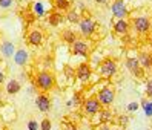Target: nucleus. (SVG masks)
Masks as SVG:
<instances>
[{
	"label": "nucleus",
	"instance_id": "1",
	"mask_svg": "<svg viewBox=\"0 0 152 130\" xmlns=\"http://www.w3.org/2000/svg\"><path fill=\"white\" fill-rule=\"evenodd\" d=\"M35 87H39L42 92H51L56 86V77L49 71H42L34 78Z\"/></svg>",
	"mask_w": 152,
	"mask_h": 130
},
{
	"label": "nucleus",
	"instance_id": "2",
	"mask_svg": "<svg viewBox=\"0 0 152 130\" xmlns=\"http://www.w3.org/2000/svg\"><path fill=\"white\" fill-rule=\"evenodd\" d=\"M117 63H115V60L112 58H104L103 61L100 63L98 66V72L103 78H112L115 74H117Z\"/></svg>",
	"mask_w": 152,
	"mask_h": 130
},
{
	"label": "nucleus",
	"instance_id": "3",
	"mask_svg": "<svg viewBox=\"0 0 152 130\" xmlns=\"http://www.w3.org/2000/svg\"><path fill=\"white\" fill-rule=\"evenodd\" d=\"M97 98L102 106H111L115 100V89L111 87V86H104L97 92Z\"/></svg>",
	"mask_w": 152,
	"mask_h": 130
},
{
	"label": "nucleus",
	"instance_id": "4",
	"mask_svg": "<svg viewBox=\"0 0 152 130\" xmlns=\"http://www.w3.org/2000/svg\"><path fill=\"white\" fill-rule=\"evenodd\" d=\"M78 26H80V34H82L85 38H89V37H92V34L95 32L97 23L92 19H89V17H85V19H80Z\"/></svg>",
	"mask_w": 152,
	"mask_h": 130
},
{
	"label": "nucleus",
	"instance_id": "5",
	"mask_svg": "<svg viewBox=\"0 0 152 130\" xmlns=\"http://www.w3.org/2000/svg\"><path fill=\"white\" fill-rule=\"evenodd\" d=\"M111 12H112L114 17H117L118 20L128 19V15H129V9H128V6L123 0H114L112 5H111Z\"/></svg>",
	"mask_w": 152,
	"mask_h": 130
},
{
	"label": "nucleus",
	"instance_id": "6",
	"mask_svg": "<svg viewBox=\"0 0 152 130\" xmlns=\"http://www.w3.org/2000/svg\"><path fill=\"white\" fill-rule=\"evenodd\" d=\"M103 106L100 104V101H98V98H97V95H91L88 100H85V103H83V109H85V113H88V115H95L98 110H100Z\"/></svg>",
	"mask_w": 152,
	"mask_h": 130
},
{
	"label": "nucleus",
	"instance_id": "7",
	"mask_svg": "<svg viewBox=\"0 0 152 130\" xmlns=\"http://www.w3.org/2000/svg\"><path fill=\"white\" fill-rule=\"evenodd\" d=\"M71 46H72L71 49H72V54H74V55L89 57V54H91V46H89L88 41H85V40H77V41H74Z\"/></svg>",
	"mask_w": 152,
	"mask_h": 130
},
{
	"label": "nucleus",
	"instance_id": "8",
	"mask_svg": "<svg viewBox=\"0 0 152 130\" xmlns=\"http://www.w3.org/2000/svg\"><path fill=\"white\" fill-rule=\"evenodd\" d=\"M126 67L129 69V72L132 75H135L137 78H143L145 77V69H143L138 63V60L135 57H129L126 58Z\"/></svg>",
	"mask_w": 152,
	"mask_h": 130
},
{
	"label": "nucleus",
	"instance_id": "9",
	"mask_svg": "<svg viewBox=\"0 0 152 130\" xmlns=\"http://www.w3.org/2000/svg\"><path fill=\"white\" fill-rule=\"evenodd\" d=\"M92 75V67L89 63H82V64H78L77 67V71H75V77L78 78L82 83H86L89 81V78H91Z\"/></svg>",
	"mask_w": 152,
	"mask_h": 130
},
{
	"label": "nucleus",
	"instance_id": "10",
	"mask_svg": "<svg viewBox=\"0 0 152 130\" xmlns=\"http://www.w3.org/2000/svg\"><path fill=\"white\" fill-rule=\"evenodd\" d=\"M134 28L138 34H148L151 31V20L149 17H137V19H134Z\"/></svg>",
	"mask_w": 152,
	"mask_h": 130
},
{
	"label": "nucleus",
	"instance_id": "11",
	"mask_svg": "<svg viewBox=\"0 0 152 130\" xmlns=\"http://www.w3.org/2000/svg\"><path fill=\"white\" fill-rule=\"evenodd\" d=\"M35 106H37V109L42 112V113L49 112L51 110V100H49V97L45 95V93L37 95V98H35Z\"/></svg>",
	"mask_w": 152,
	"mask_h": 130
},
{
	"label": "nucleus",
	"instance_id": "12",
	"mask_svg": "<svg viewBox=\"0 0 152 130\" xmlns=\"http://www.w3.org/2000/svg\"><path fill=\"white\" fill-rule=\"evenodd\" d=\"M97 119H95V124H98V126H102V124H108L109 121L112 119V112L109 110V109H100L97 112V113L94 115Z\"/></svg>",
	"mask_w": 152,
	"mask_h": 130
},
{
	"label": "nucleus",
	"instance_id": "13",
	"mask_svg": "<svg viewBox=\"0 0 152 130\" xmlns=\"http://www.w3.org/2000/svg\"><path fill=\"white\" fill-rule=\"evenodd\" d=\"M28 61H29L28 51H26L25 48L17 49L15 54H14V63H15L17 66H25V64H28Z\"/></svg>",
	"mask_w": 152,
	"mask_h": 130
},
{
	"label": "nucleus",
	"instance_id": "14",
	"mask_svg": "<svg viewBox=\"0 0 152 130\" xmlns=\"http://www.w3.org/2000/svg\"><path fill=\"white\" fill-rule=\"evenodd\" d=\"M43 43V32L40 29H32L28 34V45L29 46H40Z\"/></svg>",
	"mask_w": 152,
	"mask_h": 130
},
{
	"label": "nucleus",
	"instance_id": "15",
	"mask_svg": "<svg viewBox=\"0 0 152 130\" xmlns=\"http://www.w3.org/2000/svg\"><path fill=\"white\" fill-rule=\"evenodd\" d=\"M114 32L117 34V35H126L129 32V22L126 19H121V20H117L114 23Z\"/></svg>",
	"mask_w": 152,
	"mask_h": 130
},
{
	"label": "nucleus",
	"instance_id": "16",
	"mask_svg": "<svg viewBox=\"0 0 152 130\" xmlns=\"http://www.w3.org/2000/svg\"><path fill=\"white\" fill-rule=\"evenodd\" d=\"M0 54H2L5 58H11L15 54V46L12 41H3L2 46H0Z\"/></svg>",
	"mask_w": 152,
	"mask_h": 130
},
{
	"label": "nucleus",
	"instance_id": "17",
	"mask_svg": "<svg viewBox=\"0 0 152 130\" xmlns=\"http://www.w3.org/2000/svg\"><path fill=\"white\" fill-rule=\"evenodd\" d=\"M63 20H65V17H63V14H61L60 11H52V12L48 15V23H49L51 26H58Z\"/></svg>",
	"mask_w": 152,
	"mask_h": 130
},
{
	"label": "nucleus",
	"instance_id": "18",
	"mask_svg": "<svg viewBox=\"0 0 152 130\" xmlns=\"http://www.w3.org/2000/svg\"><path fill=\"white\" fill-rule=\"evenodd\" d=\"M61 40H63L65 43H68V45H72L74 41L78 40V35L72 29H65L63 32H61Z\"/></svg>",
	"mask_w": 152,
	"mask_h": 130
},
{
	"label": "nucleus",
	"instance_id": "19",
	"mask_svg": "<svg viewBox=\"0 0 152 130\" xmlns=\"http://www.w3.org/2000/svg\"><path fill=\"white\" fill-rule=\"evenodd\" d=\"M137 60H138V63H140V66H141L143 69H149V67L152 66L151 54H146V52H140L138 57H137Z\"/></svg>",
	"mask_w": 152,
	"mask_h": 130
},
{
	"label": "nucleus",
	"instance_id": "20",
	"mask_svg": "<svg viewBox=\"0 0 152 130\" xmlns=\"http://www.w3.org/2000/svg\"><path fill=\"white\" fill-rule=\"evenodd\" d=\"M20 89H22V86H20V83L17 81V80H11L10 83L6 84V92L10 93V95H15V93H19V92H20Z\"/></svg>",
	"mask_w": 152,
	"mask_h": 130
},
{
	"label": "nucleus",
	"instance_id": "21",
	"mask_svg": "<svg viewBox=\"0 0 152 130\" xmlns=\"http://www.w3.org/2000/svg\"><path fill=\"white\" fill-rule=\"evenodd\" d=\"M54 6L57 11H69L71 9V0H54Z\"/></svg>",
	"mask_w": 152,
	"mask_h": 130
},
{
	"label": "nucleus",
	"instance_id": "22",
	"mask_svg": "<svg viewBox=\"0 0 152 130\" xmlns=\"http://www.w3.org/2000/svg\"><path fill=\"white\" fill-rule=\"evenodd\" d=\"M65 19H66L69 23L75 25V23L80 22V15H78V12H77L75 9H69V11H66V17H65Z\"/></svg>",
	"mask_w": 152,
	"mask_h": 130
},
{
	"label": "nucleus",
	"instance_id": "23",
	"mask_svg": "<svg viewBox=\"0 0 152 130\" xmlns=\"http://www.w3.org/2000/svg\"><path fill=\"white\" fill-rule=\"evenodd\" d=\"M60 130H77V126L71 119H63L60 123Z\"/></svg>",
	"mask_w": 152,
	"mask_h": 130
},
{
	"label": "nucleus",
	"instance_id": "24",
	"mask_svg": "<svg viewBox=\"0 0 152 130\" xmlns=\"http://www.w3.org/2000/svg\"><path fill=\"white\" fill-rule=\"evenodd\" d=\"M141 104H143V109H145V113H146L148 116H152V103H151V101H146V100H143Z\"/></svg>",
	"mask_w": 152,
	"mask_h": 130
},
{
	"label": "nucleus",
	"instance_id": "25",
	"mask_svg": "<svg viewBox=\"0 0 152 130\" xmlns=\"http://www.w3.org/2000/svg\"><path fill=\"white\" fill-rule=\"evenodd\" d=\"M51 127H52L51 119L49 118H43L42 123H40V130H51Z\"/></svg>",
	"mask_w": 152,
	"mask_h": 130
},
{
	"label": "nucleus",
	"instance_id": "26",
	"mask_svg": "<svg viewBox=\"0 0 152 130\" xmlns=\"http://www.w3.org/2000/svg\"><path fill=\"white\" fill-rule=\"evenodd\" d=\"M14 0H0V8H3V9H8V8H11Z\"/></svg>",
	"mask_w": 152,
	"mask_h": 130
},
{
	"label": "nucleus",
	"instance_id": "27",
	"mask_svg": "<svg viewBox=\"0 0 152 130\" xmlns=\"http://www.w3.org/2000/svg\"><path fill=\"white\" fill-rule=\"evenodd\" d=\"M146 95L148 98H152V80L146 81Z\"/></svg>",
	"mask_w": 152,
	"mask_h": 130
},
{
	"label": "nucleus",
	"instance_id": "28",
	"mask_svg": "<svg viewBox=\"0 0 152 130\" xmlns=\"http://www.w3.org/2000/svg\"><path fill=\"white\" fill-rule=\"evenodd\" d=\"M28 129H29V130H37V129H40V126L37 124V121L31 119L29 123H28Z\"/></svg>",
	"mask_w": 152,
	"mask_h": 130
},
{
	"label": "nucleus",
	"instance_id": "29",
	"mask_svg": "<svg viewBox=\"0 0 152 130\" xmlns=\"http://www.w3.org/2000/svg\"><path fill=\"white\" fill-rule=\"evenodd\" d=\"M128 109H129V110H137V109H138V104H137V103H131L129 106H128Z\"/></svg>",
	"mask_w": 152,
	"mask_h": 130
},
{
	"label": "nucleus",
	"instance_id": "30",
	"mask_svg": "<svg viewBox=\"0 0 152 130\" xmlns=\"http://www.w3.org/2000/svg\"><path fill=\"white\" fill-rule=\"evenodd\" d=\"M97 130H111V129L108 127V124H102V126H98Z\"/></svg>",
	"mask_w": 152,
	"mask_h": 130
},
{
	"label": "nucleus",
	"instance_id": "31",
	"mask_svg": "<svg viewBox=\"0 0 152 130\" xmlns=\"http://www.w3.org/2000/svg\"><path fill=\"white\" fill-rule=\"evenodd\" d=\"M94 2H95L97 5H104L106 2H108V0H94Z\"/></svg>",
	"mask_w": 152,
	"mask_h": 130
},
{
	"label": "nucleus",
	"instance_id": "32",
	"mask_svg": "<svg viewBox=\"0 0 152 130\" xmlns=\"http://www.w3.org/2000/svg\"><path fill=\"white\" fill-rule=\"evenodd\" d=\"M3 81H5V74H3L2 71H0V84H2Z\"/></svg>",
	"mask_w": 152,
	"mask_h": 130
},
{
	"label": "nucleus",
	"instance_id": "33",
	"mask_svg": "<svg viewBox=\"0 0 152 130\" xmlns=\"http://www.w3.org/2000/svg\"><path fill=\"white\" fill-rule=\"evenodd\" d=\"M151 60H152V52H151Z\"/></svg>",
	"mask_w": 152,
	"mask_h": 130
},
{
	"label": "nucleus",
	"instance_id": "34",
	"mask_svg": "<svg viewBox=\"0 0 152 130\" xmlns=\"http://www.w3.org/2000/svg\"><path fill=\"white\" fill-rule=\"evenodd\" d=\"M151 45H152V38H151Z\"/></svg>",
	"mask_w": 152,
	"mask_h": 130
}]
</instances>
